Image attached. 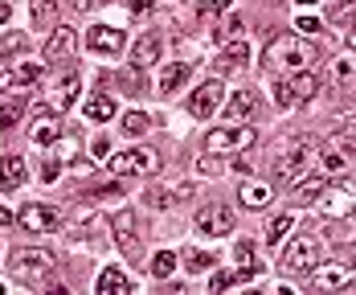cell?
Masks as SVG:
<instances>
[{
  "mask_svg": "<svg viewBox=\"0 0 356 295\" xmlns=\"http://www.w3.org/2000/svg\"><path fill=\"white\" fill-rule=\"evenodd\" d=\"M8 275L29 292H45V287H54V255L49 250H13Z\"/></svg>",
  "mask_w": 356,
  "mask_h": 295,
  "instance_id": "obj_1",
  "label": "cell"
},
{
  "mask_svg": "<svg viewBox=\"0 0 356 295\" xmlns=\"http://www.w3.org/2000/svg\"><path fill=\"white\" fill-rule=\"evenodd\" d=\"M312 168H316V144H307V140L283 144L275 152V181L295 184L299 177H307Z\"/></svg>",
  "mask_w": 356,
  "mask_h": 295,
  "instance_id": "obj_2",
  "label": "cell"
},
{
  "mask_svg": "<svg viewBox=\"0 0 356 295\" xmlns=\"http://www.w3.org/2000/svg\"><path fill=\"white\" fill-rule=\"evenodd\" d=\"M307 62H316V49L303 37H275L266 45V66L275 70H307Z\"/></svg>",
  "mask_w": 356,
  "mask_h": 295,
  "instance_id": "obj_3",
  "label": "cell"
},
{
  "mask_svg": "<svg viewBox=\"0 0 356 295\" xmlns=\"http://www.w3.org/2000/svg\"><path fill=\"white\" fill-rule=\"evenodd\" d=\"M111 173H115V177H152V173H160V156H156L152 148L115 152V156H111Z\"/></svg>",
  "mask_w": 356,
  "mask_h": 295,
  "instance_id": "obj_4",
  "label": "cell"
},
{
  "mask_svg": "<svg viewBox=\"0 0 356 295\" xmlns=\"http://www.w3.org/2000/svg\"><path fill=\"white\" fill-rule=\"evenodd\" d=\"M312 95H316V74L312 70H291V78H279V86H275V103L283 111L303 107Z\"/></svg>",
  "mask_w": 356,
  "mask_h": 295,
  "instance_id": "obj_5",
  "label": "cell"
},
{
  "mask_svg": "<svg viewBox=\"0 0 356 295\" xmlns=\"http://www.w3.org/2000/svg\"><path fill=\"white\" fill-rule=\"evenodd\" d=\"M279 266H283L286 275H307V271H316V266H320V242H316V238H295L283 250Z\"/></svg>",
  "mask_w": 356,
  "mask_h": 295,
  "instance_id": "obj_6",
  "label": "cell"
},
{
  "mask_svg": "<svg viewBox=\"0 0 356 295\" xmlns=\"http://www.w3.org/2000/svg\"><path fill=\"white\" fill-rule=\"evenodd\" d=\"M111 234H115V242H119L123 255L131 258V262H140L143 246H140V225H136V214H131V209H119V214L111 218Z\"/></svg>",
  "mask_w": 356,
  "mask_h": 295,
  "instance_id": "obj_7",
  "label": "cell"
},
{
  "mask_svg": "<svg viewBox=\"0 0 356 295\" xmlns=\"http://www.w3.org/2000/svg\"><path fill=\"white\" fill-rule=\"evenodd\" d=\"M17 221H21V230H29V234H54V230L62 225V214H58L54 205L33 201V205H21Z\"/></svg>",
  "mask_w": 356,
  "mask_h": 295,
  "instance_id": "obj_8",
  "label": "cell"
},
{
  "mask_svg": "<svg viewBox=\"0 0 356 295\" xmlns=\"http://www.w3.org/2000/svg\"><path fill=\"white\" fill-rule=\"evenodd\" d=\"M254 144V127H213L205 136V152H242V148Z\"/></svg>",
  "mask_w": 356,
  "mask_h": 295,
  "instance_id": "obj_9",
  "label": "cell"
},
{
  "mask_svg": "<svg viewBox=\"0 0 356 295\" xmlns=\"http://www.w3.org/2000/svg\"><path fill=\"white\" fill-rule=\"evenodd\" d=\"M193 193H197V184H193V181L156 184V189H147V193H143V201H147L152 209H172V205H180V201H188Z\"/></svg>",
  "mask_w": 356,
  "mask_h": 295,
  "instance_id": "obj_10",
  "label": "cell"
},
{
  "mask_svg": "<svg viewBox=\"0 0 356 295\" xmlns=\"http://www.w3.org/2000/svg\"><path fill=\"white\" fill-rule=\"evenodd\" d=\"M221 95H225V86H221V78H209V82H201L193 95H188V111L197 115V119H209L221 103Z\"/></svg>",
  "mask_w": 356,
  "mask_h": 295,
  "instance_id": "obj_11",
  "label": "cell"
},
{
  "mask_svg": "<svg viewBox=\"0 0 356 295\" xmlns=\"http://www.w3.org/2000/svg\"><path fill=\"white\" fill-rule=\"evenodd\" d=\"M193 225H197L201 234H209V238H221V234L234 230V209H229V205H205Z\"/></svg>",
  "mask_w": 356,
  "mask_h": 295,
  "instance_id": "obj_12",
  "label": "cell"
},
{
  "mask_svg": "<svg viewBox=\"0 0 356 295\" xmlns=\"http://www.w3.org/2000/svg\"><path fill=\"white\" fill-rule=\"evenodd\" d=\"M123 45H127V33L115 29V25H95V29H86V49H95V54H119Z\"/></svg>",
  "mask_w": 356,
  "mask_h": 295,
  "instance_id": "obj_13",
  "label": "cell"
},
{
  "mask_svg": "<svg viewBox=\"0 0 356 295\" xmlns=\"http://www.w3.org/2000/svg\"><path fill=\"white\" fill-rule=\"evenodd\" d=\"M353 164V131H340L332 136V144L323 148V168L327 173H344Z\"/></svg>",
  "mask_w": 356,
  "mask_h": 295,
  "instance_id": "obj_14",
  "label": "cell"
},
{
  "mask_svg": "<svg viewBox=\"0 0 356 295\" xmlns=\"http://www.w3.org/2000/svg\"><path fill=\"white\" fill-rule=\"evenodd\" d=\"M74 49H78V29H74V25H58L54 33L45 37V58H49V62L70 58Z\"/></svg>",
  "mask_w": 356,
  "mask_h": 295,
  "instance_id": "obj_15",
  "label": "cell"
},
{
  "mask_svg": "<svg viewBox=\"0 0 356 295\" xmlns=\"http://www.w3.org/2000/svg\"><path fill=\"white\" fill-rule=\"evenodd\" d=\"M78 86H82V78H78V74H66V78L54 86V95H49V107H54V111H70L74 99H78Z\"/></svg>",
  "mask_w": 356,
  "mask_h": 295,
  "instance_id": "obj_16",
  "label": "cell"
},
{
  "mask_svg": "<svg viewBox=\"0 0 356 295\" xmlns=\"http://www.w3.org/2000/svg\"><path fill=\"white\" fill-rule=\"evenodd\" d=\"M188 74H193V66H188V62H168V66L160 70V82H156V86H160V95H177L180 86H184V78H188Z\"/></svg>",
  "mask_w": 356,
  "mask_h": 295,
  "instance_id": "obj_17",
  "label": "cell"
},
{
  "mask_svg": "<svg viewBox=\"0 0 356 295\" xmlns=\"http://www.w3.org/2000/svg\"><path fill=\"white\" fill-rule=\"evenodd\" d=\"M348 283H353V271H348V266H327V271H316V279H312V287H316V292L348 287Z\"/></svg>",
  "mask_w": 356,
  "mask_h": 295,
  "instance_id": "obj_18",
  "label": "cell"
},
{
  "mask_svg": "<svg viewBox=\"0 0 356 295\" xmlns=\"http://www.w3.org/2000/svg\"><path fill=\"white\" fill-rule=\"evenodd\" d=\"M25 177H29V173H25V160H21V156H4V160H0V189H21Z\"/></svg>",
  "mask_w": 356,
  "mask_h": 295,
  "instance_id": "obj_19",
  "label": "cell"
},
{
  "mask_svg": "<svg viewBox=\"0 0 356 295\" xmlns=\"http://www.w3.org/2000/svg\"><path fill=\"white\" fill-rule=\"evenodd\" d=\"M160 58V37L143 33L140 41H136V49H131V66H140V70H147L152 62Z\"/></svg>",
  "mask_w": 356,
  "mask_h": 295,
  "instance_id": "obj_20",
  "label": "cell"
},
{
  "mask_svg": "<svg viewBox=\"0 0 356 295\" xmlns=\"http://www.w3.org/2000/svg\"><path fill=\"white\" fill-rule=\"evenodd\" d=\"M29 140H33L37 148L58 144V140H62V123H58V119H49V115H45V119H37L33 131H29Z\"/></svg>",
  "mask_w": 356,
  "mask_h": 295,
  "instance_id": "obj_21",
  "label": "cell"
},
{
  "mask_svg": "<svg viewBox=\"0 0 356 295\" xmlns=\"http://www.w3.org/2000/svg\"><path fill=\"white\" fill-rule=\"evenodd\" d=\"M270 201H275V189H270V184L250 181L246 189H242V205H246V209H262V205H270Z\"/></svg>",
  "mask_w": 356,
  "mask_h": 295,
  "instance_id": "obj_22",
  "label": "cell"
},
{
  "mask_svg": "<svg viewBox=\"0 0 356 295\" xmlns=\"http://www.w3.org/2000/svg\"><path fill=\"white\" fill-rule=\"evenodd\" d=\"M99 292L103 295H123V292H131V279H127L119 266H107V271L99 275Z\"/></svg>",
  "mask_w": 356,
  "mask_h": 295,
  "instance_id": "obj_23",
  "label": "cell"
},
{
  "mask_svg": "<svg viewBox=\"0 0 356 295\" xmlns=\"http://www.w3.org/2000/svg\"><path fill=\"white\" fill-rule=\"evenodd\" d=\"M21 111H25V95H0V127H13L21 123Z\"/></svg>",
  "mask_w": 356,
  "mask_h": 295,
  "instance_id": "obj_24",
  "label": "cell"
},
{
  "mask_svg": "<svg viewBox=\"0 0 356 295\" xmlns=\"http://www.w3.org/2000/svg\"><path fill=\"white\" fill-rule=\"evenodd\" d=\"M254 111H258V95H254V90H238V95L225 103V115H229V119H246Z\"/></svg>",
  "mask_w": 356,
  "mask_h": 295,
  "instance_id": "obj_25",
  "label": "cell"
},
{
  "mask_svg": "<svg viewBox=\"0 0 356 295\" xmlns=\"http://www.w3.org/2000/svg\"><path fill=\"white\" fill-rule=\"evenodd\" d=\"M323 193H327V177H299L295 181V197L299 201H316Z\"/></svg>",
  "mask_w": 356,
  "mask_h": 295,
  "instance_id": "obj_26",
  "label": "cell"
},
{
  "mask_svg": "<svg viewBox=\"0 0 356 295\" xmlns=\"http://www.w3.org/2000/svg\"><path fill=\"white\" fill-rule=\"evenodd\" d=\"M86 119H95V123H107L111 115H115V99L111 95H95V99H86Z\"/></svg>",
  "mask_w": 356,
  "mask_h": 295,
  "instance_id": "obj_27",
  "label": "cell"
},
{
  "mask_svg": "<svg viewBox=\"0 0 356 295\" xmlns=\"http://www.w3.org/2000/svg\"><path fill=\"white\" fill-rule=\"evenodd\" d=\"M291 230H295V214H279V218H270V221H266V242H270V246H279Z\"/></svg>",
  "mask_w": 356,
  "mask_h": 295,
  "instance_id": "obj_28",
  "label": "cell"
},
{
  "mask_svg": "<svg viewBox=\"0 0 356 295\" xmlns=\"http://www.w3.org/2000/svg\"><path fill=\"white\" fill-rule=\"evenodd\" d=\"M172 271H177V255L172 250H156L152 255V279H172Z\"/></svg>",
  "mask_w": 356,
  "mask_h": 295,
  "instance_id": "obj_29",
  "label": "cell"
},
{
  "mask_svg": "<svg viewBox=\"0 0 356 295\" xmlns=\"http://www.w3.org/2000/svg\"><path fill=\"white\" fill-rule=\"evenodd\" d=\"M221 62H225V66H246L250 62V45L246 41H229V45H221Z\"/></svg>",
  "mask_w": 356,
  "mask_h": 295,
  "instance_id": "obj_30",
  "label": "cell"
},
{
  "mask_svg": "<svg viewBox=\"0 0 356 295\" xmlns=\"http://www.w3.org/2000/svg\"><path fill=\"white\" fill-rule=\"evenodd\" d=\"M29 13H33L37 25H54V17H58V0H29Z\"/></svg>",
  "mask_w": 356,
  "mask_h": 295,
  "instance_id": "obj_31",
  "label": "cell"
},
{
  "mask_svg": "<svg viewBox=\"0 0 356 295\" xmlns=\"http://www.w3.org/2000/svg\"><path fill=\"white\" fill-rule=\"evenodd\" d=\"M37 78H41V66H37V62H21V66H13V82H17V86H33Z\"/></svg>",
  "mask_w": 356,
  "mask_h": 295,
  "instance_id": "obj_32",
  "label": "cell"
},
{
  "mask_svg": "<svg viewBox=\"0 0 356 295\" xmlns=\"http://www.w3.org/2000/svg\"><path fill=\"white\" fill-rule=\"evenodd\" d=\"M123 131L127 136H143V131H152V119L140 115V111H131V115H123Z\"/></svg>",
  "mask_w": 356,
  "mask_h": 295,
  "instance_id": "obj_33",
  "label": "cell"
},
{
  "mask_svg": "<svg viewBox=\"0 0 356 295\" xmlns=\"http://www.w3.org/2000/svg\"><path fill=\"white\" fill-rule=\"evenodd\" d=\"M184 258H188V271H209L217 262V255H209V250H188Z\"/></svg>",
  "mask_w": 356,
  "mask_h": 295,
  "instance_id": "obj_34",
  "label": "cell"
},
{
  "mask_svg": "<svg viewBox=\"0 0 356 295\" xmlns=\"http://www.w3.org/2000/svg\"><path fill=\"white\" fill-rule=\"evenodd\" d=\"M336 82L340 86H353V58H340L336 62Z\"/></svg>",
  "mask_w": 356,
  "mask_h": 295,
  "instance_id": "obj_35",
  "label": "cell"
},
{
  "mask_svg": "<svg viewBox=\"0 0 356 295\" xmlns=\"http://www.w3.org/2000/svg\"><path fill=\"white\" fill-rule=\"evenodd\" d=\"M295 29H299V37H316L323 25L316 21V17H299V21H295Z\"/></svg>",
  "mask_w": 356,
  "mask_h": 295,
  "instance_id": "obj_36",
  "label": "cell"
},
{
  "mask_svg": "<svg viewBox=\"0 0 356 295\" xmlns=\"http://www.w3.org/2000/svg\"><path fill=\"white\" fill-rule=\"evenodd\" d=\"M225 8H229V0H201V4H197L201 17H213V13H225Z\"/></svg>",
  "mask_w": 356,
  "mask_h": 295,
  "instance_id": "obj_37",
  "label": "cell"
},
{
  "mask_svg": "<svg viewBox=\"0 0 356 295\" xmlns=\"http://www.w3.org/2000/svg\"><path fill=\"white\" fill-rule=\"evenodd\" d=\"M234 283H238V275H234V271H217V275H213V292H225V287H234Z\"/></svg>",
  "mask_w": 356,
  "mask_h": 295,
  "instance_id": "obj_38",
  "label": "cell"
},
{
  "mask_svg": "<svg viewBox=\"0 0 356 295\" xmlns=\"http://www.w3.org/2000/svg\"><path fill=\"white\" fill-rule=\"evenodd\" d=\"M13 86H17V82H13V66H8V62H0V95H4V90H13Z\"/></svg>",
  "mask_w": 356,
  "mask_h": 295,
  "instance_id": "obj_39",
  "label": "cell"
},
{
  "mask_svg": "<svg viewBox=\"0 0 356 295\" xmlns=\"http://www.w3.org/2000/svg\"><path fill=\"white\" fill-rule=\"evenodd\" d=\"M58 173H62L58 160H45V164H41V181H58Z\"/></svg>",
  "mask_w": 356,
  "mask_h": 295,
  "instance_id": "obj_40",
  "label": "cell"
},
{
  "mask_svg": "<svg viewBox=\"0 0 356 295\" xmlns=\"http://www.w3.org/2000/svg\"><path fill=\"white\" fill-rule=\"evenodd\" d=\"M238 33H242V21H238V17H229V21H225V29H221L217 37L225 41V37H238Z\"/></svg>",
  "mask_w": 356,
  "mask_h": 295,
  "instance_id": "obj_41",
  "label": "cell"
},
{
  "mask_svg": "<svg viewBox=\"0 0 356 295\" xmlns=\"http://www.w3.org/2000/svg\"><path fill=\"white\" fill-rule=\"evenodd\" d=\"M234 255H238V258H246V262H250V258H254V242H250V238H242V242L234 246Z\"/></svg>",
  "mask_w": 356,
  "mask_h": 295,
  "instance_id": "obj_42",
  "label": "cell"
},
{
  "mask_svg": "<svg viewBox=\"0 0 356 295\" xmlns=\"http://www.w3.org/2000/svg\"><path fill=\"white\" fill-rule=\"evenodd\" d=\"M201 173H221V164H217V160H213V152H209V156L201 160Z\"/></svg>",
  "mask_w": 356,
  "mask_h": 295,
  "instance_id": "obj_43",
  "label": "cell"
},
{
  "mask_svg": "<svg viewBox=\"0 0 356 295\" xmlns=\"http://www.w3.org/2000/svg\"><path fill=\"white\" fill-rule=\"evenodd\" d=\"M13 221H17V218H13L8 209H0V225H13Z\"/></svg>",
  "mask_w": 356,
  "mask_h": 295,
  "instance_id": "obj_44",
  "label": "cell"
},
{
  "mask_svg": "<svg viewBox=\"0 0 356 295\" xmlns=\"http://www.w3.org/2000/svg\"><path fill=\"white\" fill-rule=\"evenodd\" d=\"M147 4H152V0H131V8H136V13H143Z\"/></svg>",
  "mask_w": 356,
  "mask_h": 295,
  "instance_id": "obj_45",
  "label": "cell"
},
{
  "mask_svg": "<svg viewBox=\"0 0 356 295\" xmlns=\"http://www.w3.org/2000/svg\"><path fill=\"white\" fill-rule=\"evenodd\" d=\"M8 13H13V8H8V4H0V25L8 21Z\"/></svg>",
  "mask_w": 356,
  "mask_h": 295,
  "instance_id": "obj_46",
  "label": "cell"
},
{
  "mask_svg": "<svg viewBox=\"0 0 356 295\" xmlns=\"http://www.w3.org/2000/svg\"><path fill=\"white\" fill-rule=\"evenodd\" d=\"M86 4H95V0H74V8H86Z\"/></svg>",
  "mask_w": 356,
  "mask_h": 295,
  "instance_id": "obj_47",
  "label": "cell"
},
{
  "mask_svg": "<svg viewBox=\"0 0 356 295\" xmlns=\"http://www.w3.org/2000/svg\"><path fill=\"white\" fill-rule=\"evenodd\" d=\"M0 295H4V283H0Z\"/></svg>",
  "mask_w": 356,
  "mask_h": 295,
  "instance_id": "obj_48",
  "label": "cell"
}]
</instances>
